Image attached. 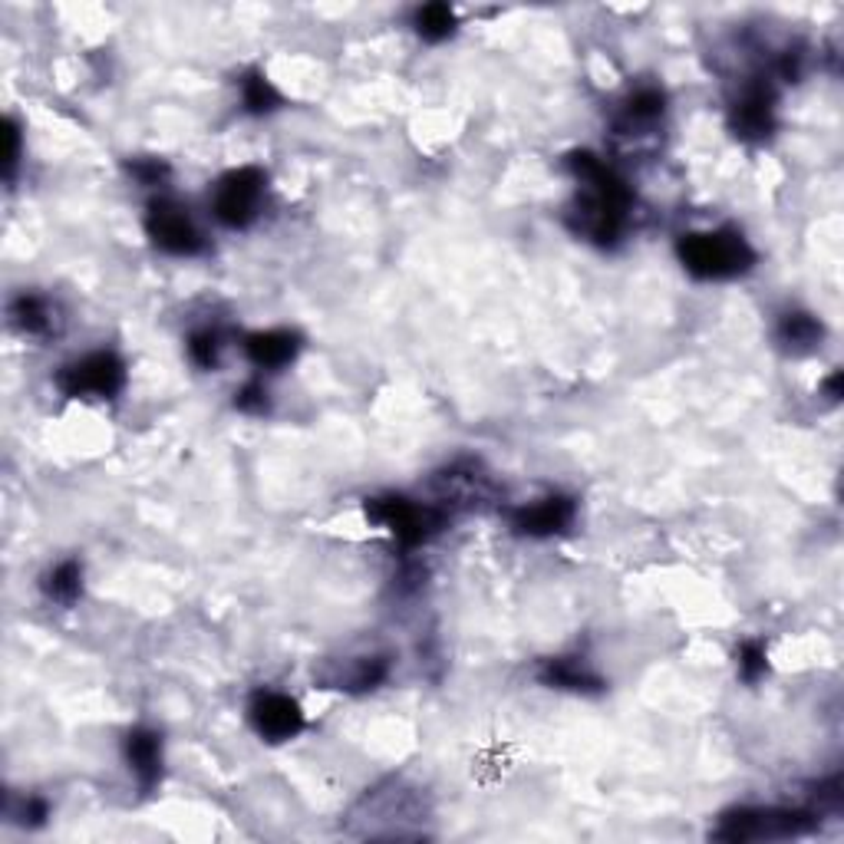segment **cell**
I'll return each instance as SVG.
<instances>
[{"instance_id":"cell-21","label":"cell","mask_w":844,"mask_h":844,"mask_svg":"<svg viewBox=\"0 0 844 844\" xmlns=\"http://www.w3.org/2000/svg\"><path fill=\"white\" fill-rule=\"evenodd\" d=\"M235 406H238L241 413H248V416H261V413H268L271 399H268L265 383H258V379L245 383V386L235 393Z\"/></svg>"},{"instance_id":"cell-9","label":"cell","mask_w":844,"mask_h":844,"mask_svg":"<svg viewBox=\"0 0 844 844\" xmlns=\"http://www.w3.org/2000/svg\"><path fill=\"white\" fill-rule=\"evenodd\" d=\"M733 129L743 139H765L775 129V93L765 83H752L733 106Z\"/></svg>"},{"instance_id":"cell-12","label":"cell","mask_w":844,"mask_h":844,"mask_svg":"<svg viewBox=\"0 0 844 844\" xmlns=\"http://www.w3.org/2000/svg\"><path fill=\"white\" fill-rule=\"evenodd\" d=\"M53 307L37 294H20L10 300V324L27 337H50L53 334Z\"/></svg>"},{"instance_id":"cell-10","label":"cell","mask_w":844,"mask_h":844,"mask_svg":"<svg viewBox=\"0 0 844 844\" xmlns=\"http://www.w3.org/2000/svg\"><path fill=\"white\" fill-rule=\"evenodd\" d=\"M245 350L251 357L255 367L261 370H281L287 367L297 350H300V337L294 330H265V334H251L245 340Z\"/></svg>"},{"instance_id":"cell-4","label":"cell","mask_w":844,"mask_h":844,"mask_svg":"<svg viewBox=\"0 0 844 844\" xmlns=\"http://www.w3.org/2000/svg\"><path fill=\"white\" fill-rule=\"evenodd\" d=\"M265 172L255 169V166H245V169H235L228 172L218 188H215V198H211V211L215 218L225 225V228H248L258 211H261V198H265Z\"/></svg>"},{"instance_id":"cell-1","label":"cell","mask_w":844,"mask_h":844,"mask_svg":"<svg viewBox=\"0 0 844 844\" xmlns=\"http://www.w3.org/2000/svg\"><path fill=\"white\" fill-rule=\"evenodd\" d=\"M676 255H679L683 268L699 281H729V278L746 275L755 265V251L749 248V241L733 228L683 235L676 245Z\"/></svg>"},{"instance_id":"cell-24","label":"cell","mask_w":844,"mask_h":844,"mask_svg":"<svg viewBox=\"0 0 844 844\" xmlns=\"http://www.w3.org/2000/svg\"><path fill=\"white\" fill-rule=\"evenodd\" d=\"M20 822L23 825H43L47 822V815H50V808H47V802L43 798H27L23 802V808H20Z\"/></svg>"},{"instance_id":"cell-23","label":"cell","mask_w":844,"mask_h":844,"mask_svg":"<svg viewBox=\"0 0 844 844\" xmlns=\"http://www.w3.org/2000/svg\"><path fill=\"white\" fill-rule=\"evenodd\" d=\"M3 139H7V152H3V176H7V179H13V169H17V162H20V129H17V122H13V119H7V122H3Z\"/></svg>"},{"instance_id":"cell-25","label":"cell","mask_w":844,"mask_h":844,"mask_svg":"<svg viewBox=\"0 0 844 844\" xmlns=\"http://www.w3.org/2000/svg\"><path fill=\"white\" fill-rule=\"evenodd\" d=\"M825 389H828V399H838V396H842V374L828 376Z\"/></svg>"},{"instance_id":"cell-15","label":"cell","mask_w":844,"mask_h":844,"mask_svg":"<svg viewBox=\"0 0 844 844\" xmlns=\"http://www.w3.org/2000/svg\"><path fill=\"white\" fill-rule=\"evenodd\" d=\"M413 27H416V33H419L423 40L443 43V40H449V37L456 33V10H453L449 3H443V0L426 3V7L416 10Z\"/></svg>"},{"instance_id":"cell-19","label":"cell","mask_w":844,"mask_h":844,"mask_svg":"<svg viewBox=\"0 0 844 844\" xmlns=\"http://www.w3.org/2000/svg\"><path fill=\"white\" fill-rule=\"evenodd\" d=\"M218 354H221V344H218L215 330H198V334L188 337V357H191L195 367L215 370L218 367Z\"/></svg>"},{"instance_id":"cell-14","label":"cell","mask_w":844,"mask_h":844,"mask_svg":"<svg viewBox=\"0 0 844 844\" xmlns=\"http://www.w3.org/2000/svg\"><path fill=\"white\" fill-rule=\"evenodd\" d=\"M822 324L812 314H785L778 324V344L792 354H808L822 340Z\"/></svg>"},{"instance_id":"cell-11","label":"cell","mask_w":844,"mask_h":844,"mask_svg":"<svg viewBox=\"0 0 844 844\" xmlns=\"http://www.w3.org/2000/svg\"><path fill=\"white\" fill-rule=\"evenodd\" d=\"M126 762H129L132 775L139 778V785L149 792L162 775V743H159V736L149 733V729H132L126 736Z\"/></svg>"},{"instance_id":"cell-3","label":"cell","mask_w":844,"mask_h":844,"mask_svg":"<svg viewBox=\"0 0 844 844\" xmlns=\"http://www.w3.org/2000/svg\"><path fill=\"white\" fill-rule=\"evenodd\" d=\"M812 828V815L785 808H739L723 815L713 838L719 842H762V838H792Z\"/></svg>"},{"instance_id":"cell-20","label":"cell","mask_w":844,"mask_h":844,"mask_svg":"<svg viewBox=\"0 0 844 844\" xmlns=\"http://www.w3.org/2000/svg\"><path fill=\"white\" fill-rule=\"evenodd\" d=\"M739 676L746 679V683H758L762 676H765V669H768V654H765V647L758 644V641H746L743 647H739Z\"/></svg>"},{"instance_id":"cell-5","label":"cell","mask_w":844,"mask_h":844,"mask_svg":"<svg viewBox=\"0 0 844 844\" xmlns=\"http://www.w3.org/2000/svg\"><path fill=\"white\" fill-rule=\"evenodd\" d=\"M367 518L389 528L406 548L429 542L443 528V515L429 505H416L409 498H374L367 502Z\"/></svg>"},{"instance_id":"cell-7","label":"cell","mask_w":844,"mask_h":844,"mask_svg":"<svg viewBox=\"0 0 844 844\" xmlns=\"http://www.w3.org/2000/svg\"><path fill=\"white\" fill-rule=\"evenodd\" d=\"M248 716H251L255 733L268 743H287L304 729V713H300L297 699H290L284 693H271V689L258 693L251 699Z\"/></svg>"},{"instance_id":"cell-16","label":"cell","mask_w":844,"mask_h":844,"mask_svg":"<svg viewBox=\"0 0 844 844\" xmlns=\"http://www.w3.org/2000/svg\"><path fill=\"white\" fill-rule=\"evenodd\" d=\"M43 594L57 604H73L83 590V567L80 562H60L53 564L47 574H43Z\"/></svg>"},{"instance_id":"cell-13","label":"cell","mask_w":844,"mask_h":844,"mask_svg":"<svg viewBox=\"0 0 844 844\" xmlns=\"http://www.w3.org/2000/svg\"><path fill=\"white\" fill-rule=\"evenodd\" d=\"M542 683L545 686H558V689H577V693H590V689H600V676L590 673L580 659L574 657H558V659H545V666L538 669Z\"/></svg>"},{"instance_id":"cell-8","label":"cell","mask_w":844,"mask_h":844,"mask_svg":"<svg viewBox=\"0 0 844 844\" xmlns=\"http://www.w3.org/2000/svg\"><path fill=\"white\" fill-rule=\"evenodd\" d=\"M570 522H574V502L564 495H548L535 505L518 508L512 518V528L528 538H552V535H562Z\"/></svg>"},{"instance_id":"cell-18","label":"cell","mask_w":844,"mask_h":844,"mask_svg":"<svg viewBox=\"0 0 844 844\" xmlns=\"http://www.w3.org/2000/svg\"><path fill=\"white\" fill-rule=\"evenodd\" d=\"M663 116V93L659 90H637V93L627 99V109H624V119L634 126H644V122H654Z\"/></svg>"},{"instance_id":"cell-6","label":"cell","mask_w":844,"mask_h":844,"mask_svg":"<svg viewBox=\"0 0 844 844\" xmlns=\"http://www.w3.org/2000/svg\"><path fill=\"white\" fill-rule=\"evenodd\" d=\"M146 231L152 238L156 248H162L166 255L176 258H191L198 251H205V238L198 235V228L191 225V218L186 215V208H179L169 198H156L149 201L146 211Z\"/></svg>"},{"instance_id":"cell-22","label":"cell","mask_w":844,"mask_h":844,"mask_svg":"<svg viewBox=\"0 0 844 844\" xmlns=\"http://www.w3.org/2000/svg\"><path fill=\"white\" fill-rule=\"evenodd\" d=\"M129 176H132L139 186H159V182L169 176V166L159 162V159H132V162H129Z\"/></svg>"},{"instance_id":"cell-17","label":"cell","mask_w":844,"mask_h":844,"mask_svg":"<svg viewBox=\"0 0 844 844\" xmlns=\"http://www.w3.org/2000/svg\"><path fill=\"white\" fill-rule=\"evenodd\" d=\"M241 99H245V109L255 112V116H265V112H275L281 106V93L271 87V80L265 73H248L241 80Z\"/></svg>"},{"instance_id":"cell-2","label":"cell","mask_w":844,"mask_h":844,"mask_svg":"<svg viewBox=\"0 0 844 844\" xmlns=\"http://www.w3.org/2000/svg\"><path fill=\"white\" fill-rule=\"evenodd\" d=\"M126 386V364L112 350H96L57 374V389L70 399H112Z\"/></svg>"}]
</instances>
